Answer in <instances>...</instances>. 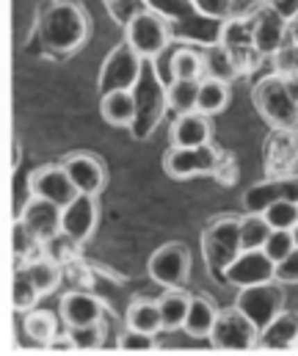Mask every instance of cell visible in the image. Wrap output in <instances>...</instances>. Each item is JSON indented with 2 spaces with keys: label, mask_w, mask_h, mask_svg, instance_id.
Returning a JSON list of instances; mask_svg holds the SVG:
<instances>
[{
  "label": "cell",
  "mask_w": 298,
  "mask_h": 356,
  "mask_svg": "<svg viewBox=\"0 0 298 356\" xmlns=\"http://www.w3.org/2000/svg\"><path fill=\"white\" fill-rule=\"evenodd\" d=\"M296 238H293V229H271V235H268V241H265V246H263V252L279 266L282 260H288L293 252H296Z\"/></svg>",
  "instance_id": "obj_29"
},
{
  "label": "cell",
  "mask_w": 298,
  "mask_h": 356,
  "mask_svg": "<svg viewBox=\"0 0 298 356\" xmlns=\"http://www.w3.org/2000/svg\"><path fill=\"white\" fill-rule=\"evenodd\" d=\"M271 235V224L265 221L263 213H246L240 216V243L243 249H263Z\"/></svg>",
  "instance_id": "obj_27"
},
{
  "label": "cell",
  "mask_w": 298,
  "mask_h": 356,
  "mask_svg": "<svg viewBox=\"0 0 298 356\" xmlns=\"http://www.w3.org/2000/svg\"><path fill=\"white\" fill-rule=\"evenodd\" d=\"M224 155L213 147V144H201V147H169L166 158H163V169L166 175L174 179H191V177H207L215 175L221 166Z\"/></svg>",
  "instance_id": "obj_5"
},
{
  "label": "cell",
  "mask_w": 298,
  "mask_h": 356,
  "mask_svg": "<svg viewBox=\"0 0 298 356\" xmlns=\"http://www.w3.org/2000/svg\"><path fill=\"white\" fill-rule=\"evenodd\" d=\"M276 279H279L282 284H298V249L288 260H282V263L276 266Z\"/></svg>",
  "instance_id": "obj_34"
},
{
  "label": "cell",
  "mask_w": 298,
  "mask_h": 356,
  "mask_svg": "<svg viewBox=\"0 0 298 356\" xmlns=\"http://www.w3.org/2000/svg\"><path fill=\"white\" fill-rule=\"evenodd\" d=\"M22 268H25V273L31 276V282L36 284V290H39L42 296H50V293L61 284V279H64L61 263L53 260V257H44V254L33 257L31 263H25Z\"/></svg>",
  "instance_id": "obj_24"
},
{
  "label": "cell",
  "mask_w": 298,
  "mask_h": 356,
  "mask_svg": "<svg viewBox=\"0 0 298 356\" xmlns=\"http://www.w3.org/2000/svg\"><path fill=\"white\" fill-rule=\"evenodd\" d=\"M67 332L72 337L75 351H94L102 346V326L99 323H94V326H72Z\"/></svg>",
  "instance_id": "obj_31"
},
{
  "label": "cell",
  "mask_w": 298,
  "mask_h": 356,
  "mask_svg": "<svg viewBox=\"0 0 298 356\" xmlns=\"http://www.w3.org/2000/svg\"><path fill=\"white\" fill-rule=\"evenodd\" d=\"M229 99H232L229 81H221V78H210V75L199 81L197 111H201L204 116H218L221 111H226Z\"/></svg>",
  "instance_id": "obj_21"
},
{
  "label": "cell",
  "mask_w": 298,
  "mask_h": 356,
  "mask_svg": "<svg viewBox=\"0 0 298 356\" xmlns=\"http://www.w3.org/2000/svg\"><path fill=\"white\" fill-rule=\"evenodd\" d=\"M296 351H298V334H296Z\"/></svg>",
  "instance_id": "obj_37"
},
{
  "label": "cell",
  "mask_w": 298,
  "mask_h": 356,
  "mask_svg": "<svg viewBox=\"0 0 298 356\" xmlns=\"http://www.w3.org/2000/svg\"><path fill=\"white\" fill-rule=\"evenodd\" d=\"M290 25L279 11H274L271 6H263L254 14V47L260 50V56H276L285 47V39L290 33Z\"/></svg>",
  "instance_id": "obj_13"
},
{
  "label": "cell",
  "mask_w": 298,
  "mask_h": 356,
  "mask_svg": "<svg viewBox=\"0 0 298 356\" xmlns=\"http://www.w3.org/2000/svg\"><path fill=\"white\" fill-rule=\"evenodd\" d=\"M61 166L67 169V175L72 177L78 193H92V196H99L105 182H108V172L102 166L97 155L92 152H72L61 161Z\"/></svg>",
  "instance_id": "obj_14"
},
{
  "label": "cell",
  "mask_w": 298,
  "mask_h": 356,
  "mask_svg": "<svg viewBox=\"0 0 298 356\" xmlns=\"http://www.w3.org/2000/svg\"><path fill=\"white\" fill-rule=\"evenodd\" d=\"M61 315L50 312V309H28L22 315V332L42 348H47L58 334H61Z\"/></svg>",
  "instance_id": "obj_19"
},
{
  "label": "cell",
  "mask_w": 298,
  "mask_h": 356,
  "mask_svg": "<svg viewBox=\"0 0 298 356\" xmlns=\"http://www.w3.org/2000/svg\"><path fill=\"white\" fill-rule=\"evenodd\" d=\"M293 238H296V246H298V224H296V229H293Z\"/></svg>",
  "instance_id": "obj_36"
},
{
  "label": "cell",
  "mask_w": 298,
  "mask_h": 356,
  "mask_svg": "<svg viewBox=\"0 0 298 356\" xmlns=\"http://www.w3.org/2000/svg\"><path fill=\"white\" fill-rule=\"evenodd\" d=\"M147 270L160 287H183L191 273V252L183 243H163L158 252H152Z\"/></svg>",
  "instance_id": "obj_7"
},
{
  "label": "cell",
  "mask_w": 298,
  "mask_h": 356,
  "mask_svg": "<svg viewBox=\"0 0 298 356\" xmlns=\"http://www.w3.org/2000/svg\"><path fill=\"white\" fill-rule=\"evenodd\" d=\"M160 304V318H163V332H180L188 318L191 296L183 287H166L163 296L158 298Z\"/></svg>",
  "instance_id": "obj_20"
},
{
  "label": "cell",
  "mask_w": 298,
  "mask_h": 356,
  "mask_svg": "<svg viewBox=\"0 0 298 356\" xmlns=\"http://www.w3.org/2000/svg\"><path fill=\"white\" fill-rule=\"evenodd\" d=\"M282 287L285 284L279 279L263 282V284H254V287H243V290H238L235 307L263 332L285 312V290Z\"/></svg>",
  "instance_id": "obj_3"
},
{
  "label": "cell",
  "mask_w": 298,
  "mask_h": 356,
  "mask_svg": "<svg viewBox=\"0 0 298 356\" xmlns=\"http://www.w3.org/2000/svg\"><path fill=\"white\" fill-rule=\"evenodd\" d=\"M58 315H61V323L67 329H72V326L102 323L105 309H102V301L94 293H89V290H69L58 301Z\"/></svg>",
  "instance_id": "obj_12"
},
{
  "label": "cell",
  "mask_w": 298,
  "mask_h": 356,
  "mask_svg": "<svg viewBox=\"0 0 298 356\" xmlns=\"http://www.w3.org/2000/svg\"><path fill=\"white\" fill-rule=\"evenodd\" d=\"M274 58H276V72L279 75L298 81V42L296 44H285Z\"/></svg>",
  "instance_id": "obj_33"
},
{
  "label": "cell",
  "mask_w": 298,
  "mask_h": 356,
  "mask_svg": "<svg viewBox=\"0 0 298 356\" xmlns=\"http://www.w3.org/2000/svg\"><path fill=\"white\" fill-rule=\"evenodd\" d=\"M28 191L31 196H42V199H50L56 204H69L75 196H78V188L72 177L67 175V169L61 163H53V166H42L36 169L31 177H28Z\"/></svg>",
  "instance_id": "obj_10"
},
{
  "label": "cell",
  "mask_w": 298,
  "mask_h": 356,
  "mask_svg": "<svg viewBox=\"0 0 298 356\" xmlns=\"http://www.w3.org/2000/svg\"><path fill=\"white\" fill-rule=\"evenodd\" d=\"M268 6L274 11H279L288 22H296L298 19V0H268Z\"/></svg>",
  "instance_id": "obj_35"
},
{
  "label": "cell",
  "mask_w": 298,
  "mask_h": 356,
  "mask_svg": "<svg viewBox=\"0 0 298 356\" xmlns=\"http://www.w3.org/2000/svg\"><path fill=\"white\" fill-rule=\"evenodd\" d=\"M169 67H172V78H183V81H201L207 75L204 53L194 47H177Z\"/></svg>",
  "instance_id": "obj_26"
},
{
  "label": "cell",
  "mask_w": 298,
  "mask_h": 356,
  "mask_svg": "<svg viewBox=\"0 0 298 356\" xmlns=\"http://www.w3.org/2000/svg\"><path fill=\"white\" fill-rule=\"evenodd\" d=\"M163 99H166V108L177 113H188V111H197V99H199V81H183V78H169L166 89H163Z\"/></svg>",
  "instance_id": "obj_25"
},
{
  "label": "cell",
  "mask_w": 298,
  "mask_h": 356,
  "mask_svg": "<svg viewBox=\"0 0 298 356\" xmlns=\"http://www.w3.org/2000/svg\"><path fill=\"white\" fill-rule=\"evenodd\" d=\"M254 105L274 130L298 127V91L290 78L279 72L260 78L254 83Z\"/></svg>",
  "instance_id": "obj_1"
},
{
  "label": "cell",
  "mask_w": 298,
  "mask_h": 356,
  "mask_svg": "<svg viewBox=\"0 0 298 356\" xmlns=\"http://www.w3.org/2000/svg\"><path fill=\"white\" fill-rule=\"evenodd\" d=\"M210 116H204L201 111H188L174 116L169 127V141L172 147H201L210 144Z\"/></svg>",
  "instance_id": "obj_16"
},
{
  "label": "cell",
  "mask_w": 298,
  "mask_h": 356,
  "mask_svg": "<svg viewBox=\"0 0 298 356\" xmlns=\"http://www.w3.org/2000/svg\"><path fill=\"white\" fill-rule=\"evenodd\" d=\"M276 279V263L263 252V249H243L232 266L224 270V282L229 287H254L263 282H274Z\"/></svg>",
  "instance_id": "obj_8"
},
{
  "label": "cell",
  "mask_w": 298,
  "mask_h": 356,
  "mask_svg": "<svg viewBox=\"0 0 298 356\" xmlns=\"http://www.w3.org/2000/svg\"><path fill=\"white\" fill-rule=\"evenodd\" d=\"M207 340L221 351H251L260 343V329L238 307H232L218 312V321Z\"/></svg>",
  "instance_id": "obj_6"
},
{
  "label": "cell",
  "mask_w": 298,
  "mask_h": 356,
  "mask_svg": "<svg viewBox=\"0 0 298 356\" xmlns=\"http://www.w3.org/2000/svg\"><path fill=\"white\" fill-rule=\"evenodd\" d=\"M135 97L130 89H113V91H102V99H99V113L108 124L113 127H130L135 122Z\"/></svg>",
  "instance_id": "obj_18"
},
{
  "label": "cell",
  "mask_w": 298,
  "mask_h": 356,
  "mask_svg": "<svg viewBox=\"0 0 298 356\" xmlns=\"http://www.w3.org/2000/svg\"><path fill=\"white\" fill-rule=\"evenodd\" d=\"M138 64H141V56L124 42L108 61H105V70H102V91H113V89H130L138 78Z\"/></svg>",
  "instance_id": "obj_15"
},
{
  "label": "cell",
  "mask_w": 298,
  "mask_h": 356,
  "mask_svg": "<svg viewBox=\"0 0 298 356\" xmlns=\"http://www.w3.org/2000/svg\"><path fill=\"white\" fill-rule=\"evenodd\" d=\"M271 229H296L298 224V202L296 199H276L263 210Z\"/></svg>",
  "instance_id": "obj_28"
},
{
  "label": "cell",
  "mask_w": 298,
  "mask_h": 356,
  "mask_svg": "<svg viewBox=\"0 0 298 356\" xmlns=\"http://www.w3.org/2000/svg\"><path fill=\"white\" fill-rule=\"evenodd\" d=\"M276 199H296L298 202V175H285V177H274L271 182L254 185L246 193V210L263 213Z\"/></svg>",
  "instance_id": "obj_17"
},
{
  "label": "cell",
  "mask_w": 298,
  "mask_h": 356,
  "mask_svg": "<svg viewBox=\"0 0 298 356\" xmlns=\"http://www.w3.org/2000/svg\"><path fill=\"white\" fill-rule=\"evenodd\" d=\"M42 298V293L36 290V284L31 282V276L25 273V268L17 270V279H14V309L17 312H28L36 307V301Z\"/></svg>",
  "instance_id": "obj_30"
},
{
  "label": "cell",
  "mask_w": 298,
  "mask_h": 356,
  "mask_svg": "<svg viewBox=\"0 0 298 356\" xmlns=\"http://www.w3.org/2000/svg\"><path fill=\"white\" fill-rule=\"evenodd\" d=\"M99 221V207L97 196L92 193H78L69 204H64L61 210V235L69 243H86Z\"/></svg>",
  "instance_id": "obj_9"
},
{
  "label": "cell",
  "mask_w": 298,
  "mask_h": 356,
  "mask_svg": "<svg viewBox=\"0 0 298 356\" xmlns=\"http://www.w3.org/2000/svg\"><path fill=\"white\" fill-rule=\"evenodd\" d=\"M124 321H127L130 329H138V332H147V334H158V332H163L160 304L152 301V298H135V301H130Z\"/></svg>",
  "instance_id": "obj_23"
},
{
  "label": "cell",
  "mask_w": 298,
  "mask_h": 356,
  "mask_svg": "<svg viewBox=\"0 0 298 356\" xmlns=\"http://www.w3.org/2000/svg\"><path fill=\"white\" fill-rule=\"evenodd\" d=\"M169 22L158 11H138L130 17L124 28V42L141 56V58H158L169 47Z\"/></svg>",
  "instance_id": "obj_4"
},
{
  "label": "cell",
  "mask_w": 298,
  "mask_h": 356,
  "mask_svg": "<svg viewBox=\"0 0 298 356\" xmlns=\"http://www.w3.org/2000/svg\"><path fill=\"white\" fill-rule=\"evenodd\" d=\"M158 343H155V334H147V332H138V329H124L122 337H119V348L124 351H152Z\"/></svg>",
  "instance_id": "obj_32"
},
{
  "label": "cell",
  "mask_w": 298,
  "mask_h": 356,
  "mask_svg": "<svg viewBox=\"0 0 298 356\" xmlns=\"http://www.w3.org/2000/svg\"><path fill=\"white\" fill-rule=\"evenodd\" d=\"M218 312L215 304L204 296H191V307H188V318H185V326L183 332L191 334V337H210L213 334V326L218 321Z\"/></svg>",
  "instance_id": "obj_22"
},
{
  "label": "cell",
  "mask_w": 298,
  "mask_h": 356,
  "mask_svg": "<svg viewBox=\"0 0 298 356\" xmlns=\"http://www.w3.org/2000/svg\"><path fill=\"white\" fill-rule=\"evenodd\" d=\"M243 252L240 243V216H215L201 232V254L207 270L224 279V270Z\"/></svg>",
  "instance_id": "obj_2"
},
{
  "label": "cell",
  "mask_w": 298,
  "mask_h": 356,
  "mask_svg": "<svg viewBox=\"0 0 298 356\" xmlns=\"http://www.w3.org/2000/svg\"><path fill=\"white\" fill-rule=\"evenodd\" d=\"M61 210H64V207L56 204V202H50V199L31 196V199L25 202L22 213H19V221H22L42 243H47V241H53V238L61 235Z\"/></svg>",
  "instance_id": "obj_11"
}]
</instances>
